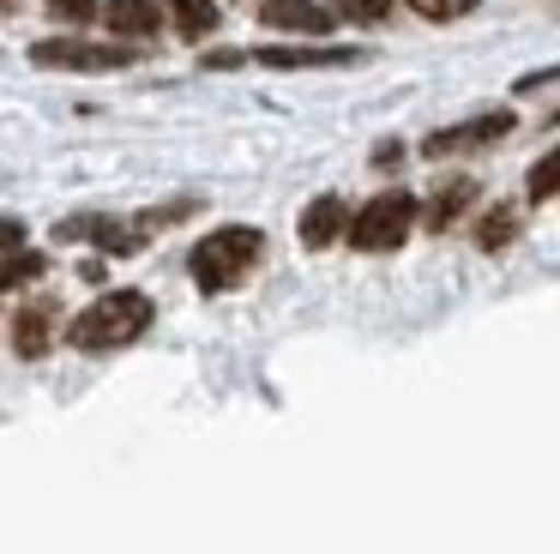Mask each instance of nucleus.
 I'll return each instance as SVG.
<instances>
[{
    "mask_svg": "<svg viewBox=\"0 0 560 554\" xmlns=\"http://www.w3.org/2000/svg\"><path fill=\"white\" fill-rule=\"evenodd\" d=\"M247 60H259V67H271V72H319V67H362L368 60V48H326V43H266V48H254Z\"/></svg>",
    "mask_w": 560,
    "mask_h": 554,
    "instance_id": "nucleus-7",
    "label": "nucleus"
},
{
    "mask_svg": "<svg viewBox=\"0 0 560 554\" xmlns=\"http://www.w3.org/2000/svg\"><path fill=\"white\" fill-rule=\"evenodd\" d=\"M259 24L283 36H331V7L326 0H259Z\"/></svg>",
    "mask_w": 560,
    "mask_h": 554,
    "instance_id": "nucleus-9",
    "label": "nucleus"
},
{
    "mask_svg": "<svg viewBox=\"0 0 560 554\" xmlns=\"http://www.w3.org/2000/svg\"><path fill=\"white\" fill-rule=\"evenodd\" d=\"M43 7H49L61 24H91L103 12V0H43Z\"/></svg>",
    "mask_w": 560,
    "mask_h": 554,
    "instance_id": "nucleus-19",
    "label": "nucleus"
},
{
    "mask_svg": "<svg viewBox=\"0 0 560 554\" xmlns=\"http://www.w3.org/2000/svg\"><path fill=\"white\" fill-rule=\"evenodd\" d=\"M13 7H19V0H0V12H13Z\"/></svg>",
    "mask_w": 560,
    "mask_h": 554,
    "instance_id": "nucleus-24",
    "label": "nucleus"
},
{
    "mask_svg": "<svg viewBox=\"0 0 560 554\" xmlns=\"http://www.w3.org/2000/svg\"><path fill=\"white\" fill-rule=\"evenodd\" d=\"M55 337H61V301L49 296H31L25 308L13 313V356L25 361H43L55 349Z\"/></svg>",
    "mask_w": 560,
    "mask_h": 554,
    "instance_id": "nucleus-8",
    "label": "nucleus"
},
{
    "mask_svg": "<svg viewBox=\"0 0 560 554\" xmlns=\"http://www.w3.org/2000/svg\"><path fill=\"white\" fill-rule=\"evenodd\" d=\"M548 84H560V67H542V72H524V79L512 84V91H518V96H530V91H548Z\"/></svg>",
    "mask_w": 560,
    "mask_h": 554,
    "instance_id": "nucleus-21",
    "label": "nucleus"
},
{
    "mask_svg": "<svg viewBox=\"0 0 560 554\" xmlns=\"http://www.w3.org/2000/svg\"><path fill=\"white\" fill-rule=\"evenodd\" d=\"M25 247V217H0V253Z\"/></svg>",
    "mask_w": 560,
    "mask_h": 554,
    "instance_id": "nucleus-20",
    "label": "nucleus"
},
{
    "mask_svg": "<svg viewBox=\"0 0 560 554\" xmlns=\"http://www.w3.org/2000/svg\"><path fill=\"white\" fill-rule=\"evenodd\" d=\"M259 259H266V235L254 223H223L187 247V277L206 296H230V289H242L259 272Z\"/></svg>",
    "mask_w": 560,
    "mask_h": 554,
    "instance_id": "nucleus-2",
    "label": "nucleus"
},
{
    "mask_svg": "<svg viewBox=\"0 0 560 554\" xmlns=\"http://www.w3.org/2000/svg\"><path fill=\"white\" fill-rule=\"evenodd\" d=\"M343 229H350V205H343V193H319V199H307L295 235H302L307 253H326L331 241H343Z\"/></svg>",
    "mask_w": 560,
    "mask_h": 554,
    "instance_id": "nucleus-10",
    "label": "nucleus"
},
{
    "mask_svg": "<svg viewBox=\"0 0 560 554\" xmlns=\"http://www.w3.org/2000/svg\"><path fill=\"white\" fill-rule=\"evenodd\" d=\"M55 241H91V247L115 253V259L145 247V241H139V229L121 223L115 211H73V217H61V223H55Z\"/></svg>",
    "mask_w": 560,
    "mask_h": 554,
    "instance_id": "nucleus-6",
    "label": "nucleus"
},
{
    "mask_svg": "<svg viewBox=\"0 0 560 554\" xmlns=\"http://www.w3.org/2000/svg\"><path fill=\"white\" fill-rule=\"evenodd\" d=\"M518 127V115L512 108H482V115H470V120H452V127H434L422 139V157H464V151H482V145H500L506 132Z\"/></svg>",
    "mask_w": 560,
    "mask_h": 554,
    "instance_id": "nucleus-5",
    "label": "nucleus"
},
{
    "mask_svg": "<svg viewBox=\"0 0 560 554\" xmlns=\"http://www.w3.org/2000/svg\"><path fill=\"white\" fill-rule=\"evenodd\" d=\"M326 7H331V19H350V24H362V31H374V24L392 19V0H326Z\"/></svg>",
    "mask_w": 560,
    "mask_h": 554,
    "instance_id": "nucleus-17",
    "label": "nucleus"
},
{
    "mask_svg": "<svg viewBox=\"0 0 560 554\" xmlns=\"http://www.w3.org/2000/svg\"><path fill=\"white\" fill-rule=\"evenodd\" d=\"M518 223H524L518 205H488V211L476 217V247H482V253H506L512 241H518Z\"/></svg>",
    "mask_w": 560,
    "mask_h": 554,
    "instance_id": "nucleus-14",
    "label": "nucleus"
},
{
    "mask_svg": "<svg viewBox=\"0 0 560 554\" xmlns=\"http://www.w3.org/2000/svg\"><path fill=\"white\" fill-rule=\"evenodd\" d=\"M404 7H410L416 19H428V24H458V19H470L482 0H404Z\"/></svg>",
    "mask_w": 560,
    "mask_h": 554,
    "instance_id": "nucleus-18",
    "label": "nucleus"
},
{
    "mask_svg": "<svg viewBox=\"0 0 560 554\" xmlns=\"http://www.w3.org/2000/svg\"><path fill=\"white\" fill-rule=\"evenodd\" d=\"M158 7H163V19L175 24L182 43H206V36H218V24H223L218 0H158Z\"/></svg>",
    "mask_w": 560,
    "mask_h": 554,
    "instance_id": "nucleus-13",
    "label": "nucleus"
},
{
    "mask_svg": "<svg viewBox=\"0 0 560 554\" xmlns=\"http://www.w3.org/2000/svg\"><path fill=\"white\" fill-rule=\"evenodd\" d=\"M374 169H404V139H380L374 145Z\"/></svg>",
    "mask_w": 560,
    "mask_h": 554,
    "instance_id": "nucleus-22",
    "label": "nucleus"
},
{
    "mask_svg": "<svg viewBox=\"0 0 560 554\" xmlns=\"http://www.w3.org/2000/svg\"><path fill=\"white\" fill-rule=\"evenodd\" d=\"M103 24H109L121 43H151L163 31V7L158 0H103Z\"/></svg>",
    "mask_w": 560,
    "mask_h": 554,
    "instance_id": "nucleus-11",
    "label": "nucleus"
},
{
    "mask_svg": "<svg viewBox=\"0 0 560 554\" xmlns=\"http://www.w3.org/2000/svg\"><path fill=\"white\" fill-rule=\"evenodd\" d=\"M476 205V181L470 175H452V181H440L434 193H428V205H422V223L434 229V235H446L452 223H458L464 211Z\"/></svg>",
    "mask_w": 560,
    "mask_h": 554,
    "instance_id": "nucleus-12",
    "label": "nucleus"
},
{
    "mask_svg": "<svg viewBox=\"0 0 560 554\" xmlns=\"http://www.w3.org/2000/svg\"><path fill=\"white\" fill-rule=\"evenodd\" d=\"M206 67L211 72H235V67H247V55L242 48H218V55H206Z\"/></svg>",
    "mask_w": 560,
    "mask_h": 554,
    "instance_id": "nucleus-23",
    "label": "nucleus"
},
{
    "mask_svg": "<svg viewBox=\"0 0 560 554\" xmlns=\"http://www.w3.org/2000/svg\"><path fill=\"white\" fill-rule=\"evenodd\" d=\"M151 320H158V301H151L145 289H103V296L67 325V344H73L79 356H109V349L139 344V337L151 332Z\"/></svg>",
    "mask_w": 560,
    "mask_h": 554,
    "instance_id": "nucleus-1",
    "label": "nucleus"
},
{
    "mask_svg": "<svg viewBox=\"0 0 560 554\" xmlns=\"http://www.w3.org/2000/svg\"><path fill=\"white\" fill-rule=\"evenodd\" d=\"M139 60L133 43H91V36H43L31 43V67L43 72H127Z\"/></svg>",
    "mask_w": 560,
    "mask_h": 554,
    "instance_id": "nucleus-4",
    "label": "nucleus"
},
{
    "mask_svg": "<svg viewBox=\"0 0 560 554\" xmlns=\"http://www.w3.org/2000/svg\"><path fill=\"white\" fill-rule=\"evenodd\" d=\"M416 223H422V205H416V193L386 187V193H374L368 205H355V211H350L343 241H350L355 253H398L404 241H410Z\"/></svg>",
    "mask_w": 560,
    "mask_h": 554,
    "instance_id": "nucleus-3",
    "label": "nucleus"
},
{
    "mask_svg": "<svg viewBox=\"0 0 560 554\" xmlns=\"http://www.w3.org/2000/svg\"><path fill=\"white\" fill-rule=\"evenodd\" d=\"M49 272V259H43L37 247H19V253H0V296L7 289H25V284H37V277Z\"/></svg>",
    "mask_w": 560,
    "mask_h": 554,
    "instance_id": "nucleus-15",
    "label": "nucleus"
},
{
    "mask_svg": "<svg viewBox=\"0 0 560 554\" xmlns=\"http://www.w3.org/2000/svg\"><path fill=\"white\" fill-rule=\"evenodd\" d=\"M524 193H530V205L560 199V145H555L548 157H536V163H530V175H524Z\"/></svg>",
    "mask_w": 560,
    "mask_h": 554,
    "instance_id": "nucleus-16",
    "label": "nucleus"
}]
</instances>
